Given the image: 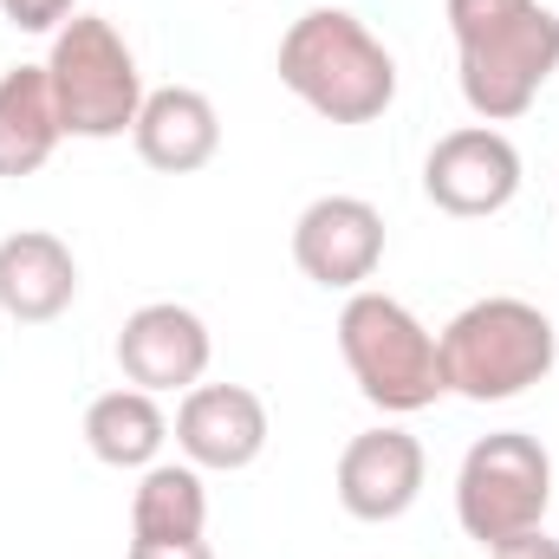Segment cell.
<instances>
[{"label":"cell","mask_w":559,"mask_h":559,"mask_svg":"<svg viewBox=\"0 0 559 559\" xmlns=\"http://www.w3.org/2000/svg\"><path fill=\"white\" fill-rule=\"evenodd\" d=\"M59 111H52V85L46 66H13L0 72V176H33L52 163L59 150Z\"/></svg>","instance_id":"obj_14"},{"label":"cell","mask_w":559,"mask_h":559,"mask_svg":"<svg viewBox=\"0 0 559 559\" xmlns=\"http://www.w3.org/2000/svg\"><path fill=\"white\" fill-rule=\"evenodd\" d=\"M417 495H423V442L411 429L384 423V429H365V436L345 442V455H338V501H345L352 521H371V527L404 521L417 508Z\"/></svg>","instance_id":"obj_10"},{"label":"cell","mask_w":559,"mask_h":559,"mask_svg":"<svg viewBox=\"0 0 559 559\" xmlns=\"http://www.w3.org/2000/svg\"><path fill=\"white\" fill-rule=\"evenodd\" d=\"M293 261L325 293H358L384 261V215L365 195H319L293 222Z\"/></svg>","instance_id":"obj_8"},{"label":"cell","mask_w":559,"mask_h":559,"mask_svg":"<svg viewBox=\"0 0 559 559\" xmlns=\"http://www.w3.org/2000/svg\"><path fill=\"white\" fill-rule=\"evenodd\" d=\"M0 13H7V26H20V33H59V26L79 13V0H0Z\"/></svg>","instance_id":"obj_17"},{"label":"cell","mask_w":559,"mask_h":559,"mask_svg":"<svg viewBox=\"0 0 559 559\" xmlns=\"http://www.w3.org/2000/svg\"><path fill=\"white\" fill-rule=\"evenodd\" d=\"M338 352L352 384L365 391V404H378L384 417H417L429 411L449 384H442V352L436 332L423 325L417 312L391 293L358 286L338 312Z\"/></svg>","instance_id":"obj_4"},{"label":"cell","mask_w":559,"mask_h":559,"mask_svg":"<svg viewBox=\"0 0 559 559\" xmlns=\"http://www.w3.org/2000/svg\"><path fill=\"white\" fill-rule=\"evenodd\" d=\"M436 352H442V384L455 397H468V404H508V397L534 391L554 371L559 332L534 299L495 293V299L462 306L442 325Z\"/></svg>","instance_id":"obj_3"},{"label":"cell","mask_w":559,"mask_h":559,"mask_svg":"<svg viewBox=\"0 0 559 559\" xmlns=\"http://www.w3.org/2000/svg\"><path fill=\"white\" fill-rule=\"evenodd\" d=\"M554 508V455L527 429L481 436L455 468V521L468 540L501 547L514 534H534Z\"/></svg>","instance_id":"obj_6"},{"label":"cell","mask_w":559,"mask_h":559,"mask_svg":"<svg viewBox=\"0 0 559 559\" xmlns=\"http://www.w3.org/2000/svg\"><path fill=\"white\" fill-rule=\"evenodd\" d=\"M176 449L182 462L215 475L254 468L267 449V404L248 384H195L182 391V411H176Z\"/></svg>","instance_id":"obj_11"},{"label":"cell","mask_w":559,"mask_h":559,"mask_svg":"<svg viewBox=\"0 0 559 559\" xmlns=\"http://www.w3.org/2000/svg\"><path fill=\"white\" fill-rule=\"evenodd\" d=\"M280 85L325 124H371L397 98V59L358 13L312 7L280 39Z\"/></svg>","instance_id":"obj_2"},{"label":"cell","mask_w":559,"mask_h":559,"mask_svg":"<svg viewBox=\"0 0 559 559\" xmlns=\"http://www.w3.org/2000/svg\"><path fill=\"white\" fill-rule=\"evenodd\" d=\"M488 559H559V540H547V534L534 527V534H514V540L488 547Z\"/></svg>","instance_id":"obj_18"},{"label":"cell","mask_w":559,"mask_h":559,"mask_svg":"<svg viewBox=\"0 0 559 559\" xmlns=\"http://www.w3.org/2000/svg\"><path fill=\"white\" fill-rule=\"evenodd\" d=\"M163 442H169V417H163V404L150 391L124 384V391L92 397V411H85V449L105 468H150L163 455Z\"/></svg>","instance_id":"obj_15"},{"label":"cell","mask_w":559,"mask_h":559,"mask_svg":"<svg viewBox=\"0 0 559 559\" xmlns=\"http://www.w3.org/2000/svg\"><path fill=\"white\" fill-rule=\"evenodd\" d=\"M131 559H215L209 540H131Z\"/></svg>","instance_id":"obj_19"},{"label":"cell","mask_w":559,"mask_h":559,"mask_svg":"<svg viewBox=\"0 0 559 559\" xmlns=\"http://www.w3.org/2000/svg\"><path fill=\"white\" fill-rule=\"evenodd\" d=\"M462 66V98L481 124H514L534 111L559 72V13L540 0H442Z\"/></svg>","instance_id":"obj_1"},{"label":"cell","mask_w":559,"mask_h":559,"mask_svg":"<svg viewBox=\"0 0 559 559\" xmlns=\"http://www.w3.org/2000/svg\"><path fill=\"white\" fill-rule=\"evenodd\" d=\"M209 358H215V338H209L202 312H189V306H176V299L138 306V312L124 319V332H118V365H124V378H131L138 391H150V397H163V391H195L202 371H209Z\"/></svg>","instance_id":"obj_9"},{"label":"cell","mask_w":559,"mask_h":559,"mask_svg":"<svg viewBox=\"0 0 559 559\" xmlns=\"http://www.w3.org/2000/svg\"><path fill=\"white\" fill-rule=\"evenodd\" d=\"M79 299V261L59 235L20 228L0 241V312L20 325H46Z\"/></svg>","instance_id":"obj_12"},{"label":"cell","mask_w":559,"mask_h":559,"mask_svg":"<svg viewBox=\"0 0 559 559\" xmlns=\"http://www.w3.org/2000/svg\"><path fill=\"white\" fill-rule=\"evenodd\" d=\"M131 143H138V156L150 169L189 176V169L215 163V150H222V118H215V105H209L195 85H163V92L143 98L138 124H131Z\"/></svg>","instance_id":"obj_13"},{"label":"cell","mask_w":559,"mask_h":559,"mask_svg":"<svg viewBox=\"0 0 559 559\" xmlns=\"http://www.w3.org/2000/svg\"><path fill=\"white\" fill-rule=\"evenodd\" d=\"M423 195L442 215H501L521 195V150L501 138L495 124H462L449 138H436L429 163H423Z\"/></svg>","instance_id":"obj_7"},{"label":"cell","mask_w":559,"mask_h":559,"mask_svg":"<svg viewBox=\"0 0 559 559\" xmlns=\"http://www.w3.org/2000/svg\"><path fill=\"white\" fill-rule=\"evenodd\" d=\"M209 488L195 462H150L131 495V540H202Z\"/></svg>","instance_id":"obj_16"},{"label":"cell","mask_w":559,"mask_h":559,"mask_svg":"<svg viewBox=\"0 0 559 559\" xmlns=\"http://www.w3.org/2000/svg\"><path fill=\"white\" fill-rule=\"evenodd\" d=\"M46 85H52V111L66 138H124L143 111V72L138 52L124 46V33L105 13H72L52 33L46 52Z\"/></svg>","instance_id":"obj_5"}]
</instances>
